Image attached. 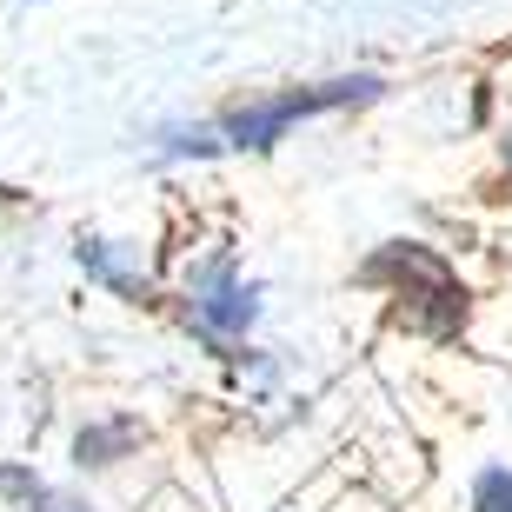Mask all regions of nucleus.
I'll return each instance as SVG.
<instances>
[{"label":"nucleus","instance_id":"4","mask_svg":"<svg viewBox=\"0 0 512 512\" xmlns=\"http://www.w3.org/2000/svg\"><path fill=\"white\" fill-rule=\"evenodd\" d=\"M140 439H147V426H140V419H127V413L87 419V426L74 433V466H87V473H100V466H120V459H127Z\"/></svg>","mask_w":512,"mask_h":512},{"label":"nucleus","instance_id":"6","mask_svg":"<svg viewBox=\"0 0 512 512\" xmlns=\"http://www.w3.org/2000/svg\"><path fill=\"white\" fill-rule=\"evenodd\" d=\"M473 512H512V466H486L473 479Z\"/></svg>","mask_w":512,"mask_h":512},{"label":"nucleus","instance_id":"1","mask_svg":"<svg viewBox=\"0 0 512 512\" xmlns=\"http://www.w3.org/2000/svg\"><path fill=\"white\" fill-rule=\"evenodd\" d=\"M366 286H393L399 300V326L419 333V340H459L466 333V286L433 247H419V240H386L373 260L360 266Z\"/></svg>","mask_w":512,"mask_h":512},{"label":"nucleus","instance_id":"3","mask_svg":"<svg viewBox=\"0 0 512 512\" xmlns=\"http://www.w3.org/2000/svg\"><path fill=\"white\" fill-rule=\"evenodd\" d=\"M187 320H193L200 340L233 353V346L253 333V320H260V286H253L227 253H207V260L187 273Z\"/></svg>","mask_w":512,"mask_h":512},{"label":"nucleus","instance_id":"9","mask_svg":"<svg viewBox=\"0 0 512 512\" xmlns=\"http://www.w3.org/2000/svg\"><path fill=\"white\" fill-rule=\"evenodd\" d=\"M506 160H512V133H506Z\"/></svg>","mask_w":512,"mask_h":512},{"label":"nucleus","instance_id":"5","mask_svg":"<svg viewBox=\"0 0 512 512\" xmlns=\"http://www.w3.org/2000/svg\"><path fill=\"white\" fill-rule=\"evenodd\" d=\"M80 266H87V273H94L100 286L127 293V300H153L147 266H133V253L120 247V240H80Z\"/></svg>","mask_w":512,"mask_h":512},{"label":"nucleus","instance_id":"8","mask_svg":"<svg viewBox=\"0 0 512 512\" xmlns=\"http://www.w3.org/2000/svg\"><path fill=\"white\" fill-rule=\"evenodd\" d=\"M27 512H94V506H87V499H67V493H40Z\"/></svg>","mask_w":512,"mask_h":512},{"label":"nucleus","instance_id":"2","mask_svg":"<svg viewBox=\"0 0 512 512\" xmlns=\"http://www.w3.org/2000/svg\"><path fill=\"white\" fill-rule=\"evenodd\" d=\"M380 94L373 74H346V80H320V87H293V94H273V100H247L220 120V147H240V153H266L293 120H313V114H333V107H360V100Z\"/></svg>","mask_w":512,"mask_h":512},{"label":"nucleus","instance_id":"7","mask_svg":"<svg viewBox=\"0 0 512 512\" xmlns=\"http://www.w3.org/2000/svg\"><path fill=\"white\" fill-rule=\"evenodd\" d=\"M160 147L167 153H220V127H173Z\"/></svg>","mask_w":512,"mask_h":512}]
</instances>
